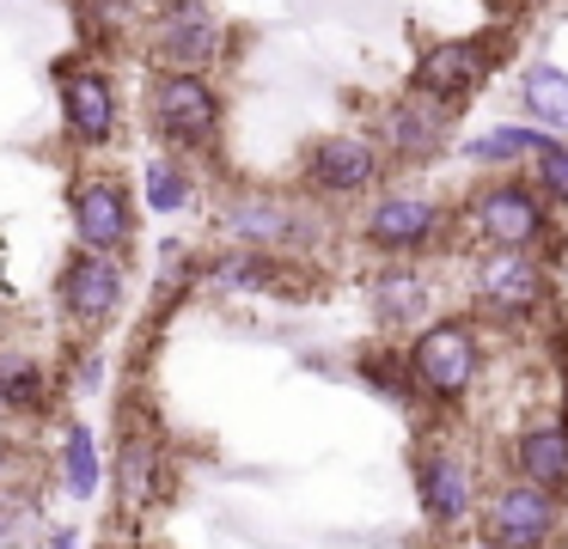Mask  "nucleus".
<instances>
[{
    "mask_svg": "<svg viewBox=\"0 0 568 549\" xmlns=\"http://www.w3.org/2000/svg\"><path fill=\"white\" fill-rule=\"evenodd\" d=\"M404 360L422 390V415L453 427L470 415L483 373H489V324L477 312H440L434 324H422L404 342Z\"/></svg>",
    "mask_w": 568,
    "mask_h": 549,
    "instance_id": "obj_1",
    "label": "nucleus"
},
{
    "mask_svg": "<svg viewBox=\"0 0 568 549\" xmlns=\"http://www.w3.org/2000/svg\"><path fill=\"white\" fill-rule=\"evenodd\" d=\"M458 226L483 244V251H544L562 268V232H556V207L544 202V190L526 171H495L477 177L458 202Z\"/></svg>",
    "mask_w": 568,
    "mask_h": 549,
    "instance_id": "obj_2",
    "label": "nucleus"
},
{
    "mask_svg": "<svg viewBox=\"0 0 568 549\" xmlns=\"http://www.w3.org/2000/svg\"><path fill=\"white\" fill-rule=\"evenodd\" d=\"M409 488H416V512L434 537H458L477 531V507H483V464L446 434L440 421L422 427L416 446H409Z\"/></svg>",
    "mask_w": 568,
    "mask_h": 549,
    "instance_id": "obj_3",
    "label": "nucleus"
},
{
    "mask_svg": "<svg viewBox=\"0 0 568 549\" xmlns=\"http://www.w3.org/2000/svg\"><path fill=\"white\" fill-rule=\"evenodd\" d=\"M111 488L123 519H148L178 495V451L165 421L148 409V397H129L116 409V446H111Z\"/></svg>",
    "mask_w": 568,
    "mask_h": 549,
    "instance_id": "obj_4",
    "label": "nucleus"
},
{
    "mask_svg": "<svg viewBox=\"0 0 568 549\" xmlns=\"http://www.w3.org/2000/svg\"><path fill=\"white\" fill-rule=\"evenodd\" d=\"M221 238L239 244V251L318 256L324 238H331V220L312 195L294 202V195H275V190H233L221 202Z\"/></svg>",
    "mask_w": 568,
    "mask_h": 549,
    "instance_id": "obj_5",
    "label": "nucleus"
},
{
    "mask_svg": "<svg viewBox=\"0 0 568 549\" xmlns=\"http://www.w3.org/2000/svg\"><path fill=\"white\" fill-rule=\"evenodd\" d=\"M453 232H458V207L428 190H379L367 195V207L355 220V238L385 263H422V256L446 251Z\"/></svg>",
    "mask_w": 568,
    "mask_h": 549,
    "instance_id": "obj_6",
    "label": "nucleus"
},
{
    "mask_svg": "<svg viewBox=\"0 0 568 549\" xmlns=\"http://www.w3.org/2000/svg\"><path fill=\"white\" fill-rule=\"evenodd\" d=\"M470 299H477L483 324H538L556 317L562 305V281L544 251H477L470 263Z\"/></svg>",
    "mask_w": 568,
    "mask_h": 549,
    "instance_id": "obj_7",
    "label": "nucleus"
},
{
    "mask_svg": "<svg viewBox=\"0 0 568 549\" xmlns=\"http://www.w3.org/2000/svg\"><path fill=\"white\" fill-rule=\"evenodd\" d=\"M141 110H148L153 141L178 159L214 153L226 134V92L214 73H148Z\"/></svg>",
    "mask_w": 568,
    "mask_h": 549,
    "instance_id": "obj_8",
    "label": "nucleus"
},
{
    "mask_svg": "<svg viewBox=\"0 0 568 549\" xmlns=\"http://www.w3.org/2000/svg\"><path fill=\"white\" fill-rule=\"evenodd\" d=\"M470 537H477L483 549H562L568 543V495L514 482V476H495V482L483 488L477 531Z\"/></svg>",
    "mask_w": 568,
    "mask_h": 549,
    "instance_id": "obj_9",
    "label": "nucleus"
},
{
    "mask_svg": "<svg viewBox=\"0 0 568 549\" xmlns=\"http://www.w3.org/2000/svg\"><path fill=\"white\" fill-rule=\"evenodd\" d=\"M50 305H55V324L68 329V342H99L129 312V263L99 251H74L55 268Z\"/></svg>",
    "mask_w": 568,
    "mask_h": 549,
    "instance_id": "obj_10",
    "label": "nucleus"
},
{
    "mask_svg": "<svg viewBox=\"0 0 568 549\" xmlns=\"http://www.w3.org/2000/svg\"><path fill=\"white\" fill-rule=\"evenodd\" d=\"M68 232H74V251H99V256H116V263L135 256L141 207L123 171H104V165L74 171V183H68Z\"/></svg>",
    "mask_w": 568,
    "mask_h": 549,
    "instance_id": "obj_11",
    "label": "nucleus"
},
{
    "mask_svg": "<svg viewBox=\"0 0 568 549\" xmlns=\"http://www.w3.org/2000/svg\"><path fill=\"white\" fill-rule=\"evenodd\" d=\"M233 49L209 0H160L148 19V73H214Z\"/></svg>",
    "mask_w": 568,
    "mask_h": 549,
    "instance_id": "obj_12",
    "label": "nucleus"
},
{
    "mask_svg": "<svg viewBox=\"0 0 568 549\" xmlns=\"http://www.w3.org/2000/svg\"><path fill=\"white\" fill-rule=\"evenodd\" d=\"M507 61V31H465V37H434L422 43L416 68H409V92L440 98V104H470L489 85V73Z\"/></svg>",
    "mask_w": 568,
    "mask_h": 549,
    "instance_id": "obj_13",
    "label": "nucleus"
},
{
    "mask_svg": "<svg viewBox=\"0 0 568 549\" xmlns=\"http://www.w3.org/2000/svg\"><path fill=\"white\" fill-rule=\"evenodd\" d=\"M385 171V146L361 129H336V134H318V141L300 153V190L312 202H361V195H379Z\"/></svg>",
    "mask_w": 568,
    "mask_h": 549,
    "instance_id": "obj_14",
    "label": "nucleus"
},
{
    "mask_svg": "<svg viewBox=\"0 0 568 549\" xmlns=\"http://www.w3.org/2000/svg\"><path fill=\"white\" fill-rule=\"evenodd\" d=\"M55 116H62V141L80 153H104L123 134V98L116 80L92 55H68L55 68Z\"/></svg>",
    "mask_w": 568,
    "mask_h": 549,
    "instance_id": "obj_15",
    "label": "nucleus"
},
{
    "mask_svg": "<svg viewBox=\"0 0 568 549\" xmlns=\"http://www.w3.org/2000/svg\"><path fill=\"white\" fill-rule=\"evenodd\" d=\"M318 281L324 275L312 256H270L239 251V244L202 256V293H226V299H306Z\"/></svg>",
    "mask_w": 568,
    "mask_h": 549,
    "instance_id": "obj_16",
    "label": "nucleus"
},
{
    "mask_svg": "<svg viewBox=\"0 0 568 549\" xmlns=\"http://www.w3.org/2000/svg\"><path fill=\"white\" fill-rule=\"evenodd\" d=\"M453 129H458V110L440 104V98H422V92H404L392 104H379V122H373V141L385 146V159L404 171H428L446 159L453 146Z\"/></svg>",
    "mask_w": 568,
    "mask_h": 549,
    "instance_id": "obj_17",
    "label": "nucleus"
},
{
    "mask_svg": "<svg viewBox=\"0 0 568 549\" xmlns=\"http://www.w3.org/2000/svg\"><path fill=\"white\" fill-rule=\"evenodd\" d=\"M361 312L385 342H409L422 324L440 317V287L422 263H379L361 281Z\"/></svg>",
    "mask_w": 568,
    "mask_h": 549,
    "instance_id": "obj_18",
    "label": "nucleus"
},
{
    "mask_svg": "<svg viewBox=\"0 0 568 549\" xmlns=\"http://www.w3.org/2000/svg\"><path fill=\"white\" fill-rule=\"evenodd\" d=\"M0 409L13 427H38L62 409V373L50 366L43 348L0 336Z\"/></svg>",
    "mask_w": 568,
    "mask_h": 549,
    "instance_id": "obj_19",
    "label": "nucleus"
},
{
    "mask_svg": "<svg viewBox=\"0 0 568 549\" xmlns=\"http://www.w3.org/2000/svg\"><path fill=\"white\" fill-rule=\"evenodd\" d=\"M501 476L531 488H550V495H568V421L562 415H538V421H519L514 434L495 451Z\"/></svg>",
    "mask_w": 568,
    "mask_h": 549,
    "instance_id": "obj_20",
    "label": "nucleus"
},
{
    "mask_svg": "<svg viewBox=\"0 0 568 549\" xmlns=\"http://www.w3.org/2000/svg\"><path fill=\"white\" fill-rule=\"evenodd\" d=\"M50 470H55V488H62L68 500H99L104 476H111V464H104V446L99 434H92L80 415H62V427H55V451H50Z\"/></svg>",
    "mask_w": 568,
    "mask_h": 549,
    "instance_id": "obj_21",
    "label": "nucleus"
},
{
    "mask_svg": "<svg viewBox=\"0 0 568 549\" xmlns=\"http://www.w3.org/2000/svg\"><path fill=\"white\" fill-rule=\"evenodd\" d=\"M556 134H544V129H531V122H495V129H477V134H465L458 141V159L465 165H477L483 177H495V171H519V165H531V159L550 146Z\"/></svg>",
    "mask_w": 568,
    "mask_h": 549,
    "instance_id": "obj_22",
    "label": "nucleus"
},
{
    "mask_svg": "<svg viewBox=\"0 0 568 549\" xmlns=\"http://www.w3.org/2000/svg\"><path fill=\"white\" fill-rule=\"evenodd\" d=\"M348 378H355L361 390H373L379 403H392V409L422 415V390H416V378H409L404 342H373V348H361L355 360H348Z\"/></svg>",
    "mask_w": 568,
    "mask_h": 549,
    "instance_id": "obj_23",
    "label": "nucleus"
},
{
    "mask_svg": "<svg viewBox=\"0 0 568 549\" xmlns=\"http://www.w3.org/2000/svg\"><path fill=\"white\" fill-rule=\"evenodd\" d=\"M514 98H519V122L568 141V68H556V61H526L519 80H514Z\"/></svg>",
    "mask_w": 568,
    "mask_h": 549,
    "instance_id": "obj_24",
    "label": "nucleus"
},
{
    "mask_svg": "<svg viewBox=\"0 0 568 549\" xmlns=\"http://www.w3.org/2000/svg\"><path fill=\"white\" fill-rule=\"evenodd\" d=\"M196 195H202V183H196V171H190V159L153 153L148 165H141V207H148V214L178 220V214L196 207Z\"/></svg>",
    "mask_w": 568,
    "mask_h": 549,
    "instance_id": "obj_25",
    "label": "nucleus"
},
{
    "mask_svg": "<svg viewBox=\"0 0 568 549\" xmlns=\"http://www.w3.org/2000/svg\"><path fill=\"white\" fill-rule=\"evenodd\" d=\"M148 0H74V31L87 49H116L135 31H148Z\"/></svg>",
    "mask_w": 568,
    "mask_h": 549,
    "instance_id": "obj_26",
    "label": "nucleus"
},
{
    "mask_svg": "<svg viewBox=\"0 0 568 549\" xmlns=\"http://www.w3.org/2000/svg\"><path fill=\"white\" fill-rule=\"evenodd\" d=\"M196 287H202V256L190 251V244L165 238L160 244V263H153V324H160V317H172L178 299H190Z\"/></svg>",
    "mask_w": 568,
    "mask_h": 549,
    "instance_id": "obj_27",
    "label": "nucleus"
},
{
    "mask_svg": "<svg viewBox=\"0 0 568 549\" xmlns=\"http://www.w3.org/2000/svg\"><path fill=\"white\" fill-rule=\"evenodd\" d=\"M38 451L26 446L19 427H0V500H38Z\"/></svg>",
    "mask_w": 568,
    "mask_h": 549,
    "instance_id": "obj_28",
    "label": "nucleus"
},
{
    "mask_svg": "<svg viewBox=\"0 0 568 549\" xmlns=\"http://www.w3.org/2000/svg\"><path fill=\"white\" fill-rule=\"evenodd\" d=\"M526 177L544 190V202H550L556 214H568V141H550V146H544V153L526 165Z\"/></svg>",
    "mask_w": 568,
    "mask_h": 549,
    "instance_id": "obj_29",
    "label": "nucleus"
},
{
    "mask_svg": "<svg viewBox=\"0 0 568 549\" xmlns=\"http://www.w3.org/2000/svg\"><path fill=\"white\" fill-rule=\"evenodd\" d=\"M38 525V500H0V549H26Z\"/></svg>",
    "mask_w": 568,
    "mask_h": 549,
    "instance_id": "obj_30",
    "label": "nucleus"
},
{
    "mask_svg": "<svg viewBox=\"0 0 568 549\" xmlns=\"http://www.w3.org/2000/svg\"><path fill=\"white\" fill-rule=\"evenodd\" d=\"M68 385H74L80 397H92V390L104 385V348L99 342H80L74 348V360H68Z\"/></svg>",
    "mask_w": 568,
    "mask_h": 549,
    "instance_id": "obj_31",
    "label": "nucleus"
},
{
    "mask_svg": "<svg viewBox=\"0 0 568 549\" xmlns=\"http://www.w3.org/2000/svg\"><path fill=\"white\" fill-rule=\"evenodd\" d=\"M43 549H87L80 543V525H50V531H43Z\"/></svg>",
    "mask_w": 568,
    "mask_h": 549,
    "instance_id": "obj_32",
    "label": "nucleus"
},
{
    "mask_svg": "<svg viewBox=\"0 0 568 549\" xmlns=\"http://www.w3.org/2000/svg\"><path fill=\"white\" fill-rule=\"evenodd\" d=\"M0 427H13V421H7V409H0Z\"/></svg>",
    "mask_w": 568,
    "mask_h": 549,
    "instance_id": "obj_33",
    "label": "nucleus"
}]
</instances>
